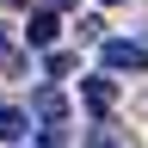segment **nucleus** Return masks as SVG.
<instances>
[{
	"label": "nucleus",
	"mask_w": 148,
	"mask_h": 148,
	"mask_svg": "<svg viewBox=\"0 0 148 148\" xmlns=\"http://www.w3.org/2000/svg\"><path fill=\"white\" fill-rule=\"evenodd\" d=\"M148 68V43L136 37H105L99 43V74H142Z\"/></svg>",
	"instance_id": "nucleus-1"
},
{
	"label": "nucleus",
	"mask_w": 148,
	"mask_h": 148,
	"mask_svg": "<svg viewBox=\"0 0 148 148\" xmlns=\"http://www.w3.org/2000/svg\"><path fill=\"white\" fill-rule=\"evenodd\" d=\"M31 123H43V130H62V123H68V99H62L56 86H43V92L31 99Z\"/></svg>",
	"instance_id": "nucleus-2"
},
{
	"label": "nucleus",
	"mask_w": 148,
	"mask_h": 148,
	"mask_svg": "<svg viewBox=\"0 0 148 148\" xmlns=\"http://www.w3.org/2000/svg\"><path fill=\"white\" fill-rule=\"evenodd\" d=\"M56 31H62V12L37 6V12H31V25H25V43H31V49H56Z\"/></svg>",
	"instance_id": "nucleus-3"
},
{
	"label": "nucleus",
	"mask_w": 148,
	"mask_h": 148,
	"mask_svg": "<svg viewBox=\"0 0 148 148\" xmlns=\"http://www.w3.org/2000/svg\"><path fill=\"white\" fill-rule=\"evenodd\" d=\"M31 136V111H18V105H0V142L6 148H18Z\"/></svg>",
	"instance_id": "nucleus-4"
},
{
	"label": "nucleus",
	"mask_w": 148,
	"mask_h": 148,
	"mask_svg": "<svg viewBox=\"0 0 148 148\" xmlns=\"http://www.w3.org/2000/svg\"><path fill=\"white\" fill-rule=\"evenodd\" d=\"M80 92H86V105H92V111H111V99H117V80H105V74H86V86H80Z\"/></svg>",
	"instance_id": "nucleus-5"
},
{
	"label": "nucleus",
	"mask_w": 148,
	"mask_h": 148,
	"mask_svg": "<svg viewBox=\"0 0 148 148\" xmlns=\"http://www.w3.org/2000/svg\"><path fill=\"white\" fill-rule=\"evenodd\" d=\"M68 68H74V56H62V49H49V80H62Z\"/></svg>",
	"instance_id": "nucleus-6"
},
{
	"label": "nucleus",
	"mask_w": 148,
	"mask_h": 148,
	"mask_svg": "<svg viewBox=\"0 0 148 148\" xmlns=\"http://www.w3.org/2000/svg\"><path fill=\"white\" fill-rule=\"evenodd\" d=\"M43 6H49V12H68V6H74V0H43Z\"/></svg>",
	"instance_id": "nucleus-7"
},
{
	"label": "nucleus",
	"mask_w": 148,
	"mask_h": 148,
	"mask_svg": "<svg viewBox=\"0 0 148 148\" xmlns=\"http://www.w3.org/2000/svg\"><path fill=\"white\" fill-rule=\"evenodd\" d=\"M6 56H12V49H6V25H0V62H6Z\"/></svg>",
	"instance_id": "nucleus-8"
},
{
	"label": "nucleus",
	"mask_w": 148,
	"mask_h": 148,
	"mask_svg": "<svg viewBox=\"0 0 148 148\" xmlns=\"http://www.w3.org/2000/svg\"><path fill=\"white\" fill-rule=\"evenodd\" d=\"M99 6H123V0H99Z\"/></svg>",
	"instance_id": "nucleus-9"
}]
</instances>
